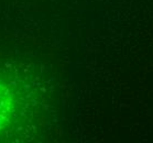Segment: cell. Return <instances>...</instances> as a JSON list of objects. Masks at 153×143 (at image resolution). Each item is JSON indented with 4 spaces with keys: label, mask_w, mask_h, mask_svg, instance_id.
<instances>
[{
    "label": "cell",
    "mask_w": 153,
    "mask_h": 143,
    "mask_svg": "<svg viewBox=\"0 0 153 143\" xmlns=\"http://www.w3.org/2000/svg\"><path fill=\"white\" fill-rule=\"evenodd\" d=\"M13 109L12 93L4 84L0 83V130L7 126Z\"/></svg>",
    "instance_id": "cell-1"
}]
</instances>
